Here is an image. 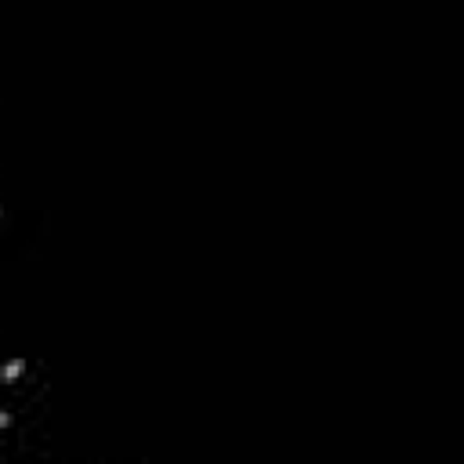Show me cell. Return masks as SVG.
Returning a JSON list of instances; mask_svg holds the SVG:
<instances>
[{
	"label": "cell",
	"instance_id": "obj_1",
	"mask_svg": "<svg viewBox=\"0 0 464 464\" xmlns=\"http://www.w3.org/2000/svg\"><path fill=\"white\" fill-rule=\"evenodd\" d=\"M26 370H29V363H26L22 356H11L4 366H0V385H15V381L26 374Z\"/></svg>",
	"mask_w": 464,
	"mask_h": 464
},
{
	"label": "cell",
	"instance_id": "obj_2",
	"mask_svg": "<svg viewBox=\"0 0 464 464\" xmlns=\"http://www.w3.org/2000/svg\"><path fill=\"white\" fill-rule=\"evenodd\" d=\"M4 428H11V414H8V410H0V431H4Z\"/></svg>",
	"mask_w": 464,
	"mask_h": 464
},
{
	"label": "cell",
	"instance_id": "obj_3",
	"mask_svg": "<svg viewBox=\"0 0 464 464\" xmlns=\"http://www.w3.org/2000/svg\"><path fill=\"white\" fill-rule=\"evenodd\" d=\"M0 214H4V210H0Z\"/></svg>",
	"mask_w": 464,
	"mask_h": 464
}]
</instances>
